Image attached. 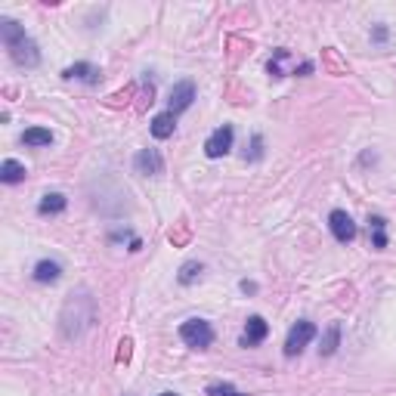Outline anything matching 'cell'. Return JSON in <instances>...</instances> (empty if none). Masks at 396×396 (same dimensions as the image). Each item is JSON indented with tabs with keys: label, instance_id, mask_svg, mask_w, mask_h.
<instances>
[{
	"label": "cell",
	"instance_id": "obj_1",
	"mask_svg": "<svg viewBox=\"0 0 396 396\" xmlns=\"http://www.w3.org/2000/svg\"><path fill=\"white\" fill-rule=\"evenodd\" d=\"M0 37H3V47L10 50V59L22 68H34L41 62V50L37 43L25 34V28L16 22V19L3 16L0 19Z\"/></svg>",
	"mask_w": 396,
	"mask_h": 396
},
{
	"label": "cell",
	"instance_id": "obj_2",
	"mask_svg": "<svg viewBox=\"0 0 396 396\" xmlns=\"http://www.w3.org/2000/svg\"><path fill=\"white\" fill-rule=\"evenodd\" d=\"M59 322H62V338L78 340L80 334L93 325V300H90V294H87V291H74V294H68Z\"/></svg>",
	"mask_w": 396,
	"mask_h": 396
},
{
	"label": "cell",
	"instance_id": "obj_3",
	"mask_svg": "<svg viewBox=\"0 0 396 396\" xmlns=\"http://www.w3.org/2000/svg\"><path fill=\"white\" fill-rule=\"evenodd\" d=\"M179 338H183V344L192 346V350H208V346L214 344V328L204 319H186L183 325H179Z\"/></svg>",
	"mask_w": 396,
	"mask_h": 396
},
{
	"label": "cell",
	"instance_id": "obj_4",
	"mask_svg": "<svg viewBox=\"0 0 396 396\" xmlns=\"http://www.w3.org/2000/svg\"><path fill=\"white\" fill-rule=\"evenodd\" d=\"M319 334V328L313 325V322H307V319H300L294 328L288 331V338H285V356H297V353L303 350V346L309 344V340Z\"/></svg>",
	"mask_w": 396,
	"mask_h": 396
},
{
	"label": "cell",
	"instance_id": "obj_5",
	"mask_svg": "<svg viewBox=\"0 0 396 396\" xmlns=\"http://www.w3.org/2000/svg\"><path fill=\"white\" fill-rule=\"evenodd\" d=\"M133 170L142 177H161L164 173V158H161L158 148H140L133 158Z\"/></svg>",
	"mask_w": 396,
	"mask_h": 396
},
{
	"label": "cell",
	"instance_id": "obj_6",
	"mask_svg": "<svg viewBox=\"0 0 396 396\" xmlns=\"http://www.w3.org/2000/svg\"><path fill=\"white\" fill-rule=\"evenodd\" d=\"M232 140H235L232 127H229V124H223V127H217L214 133L204 140V155H208V158H223V155L232 148Z\"/></svg>",
	"mask_w": 396,
	"mask_h": 396
},
{
	"label": "cell",
	"instance_id": "obj_7",
	"mask_svg": "<svg viewBox=\"0 0 396 396\" xmlns=\"http://www.w3.org/2000/svg\"><path fill=\"white\" fill-rule=\"evenodd\" d=\"M195 102V84L192 80H177V84L170 87V99H167V111H186L189 105Z\"/></svg>",
	"mask_w": 396,
	"mask_h": 396
},
{
	"label": "cell",
	"instance_id": "obj_8",
	"mask_svg": "<svg viewBox=\"0 0 396 396\" xmlns=\"http://www.w3.org/2000/svg\"><path fill=\"white\" fill-rule=\"evenodd\" d=\"M328 226H331V235L340 241V245H346V241L356 239V223H353V217L346 214V210H331Z\"/></svg>",
	"mask_w": 396,
	"mask_h": 396
},
{
	"label": "cell",
	"instance_id": "obj_9",
	"mask_svg": "<svg viewBox=\"0 0 396 396\" xmlns=\"http://www.w3.org/2000/svg\"><path fill=\"white\" fill-rule=\"evenodd\" d=\"M266 334H270V325H266L260 316H251L245 325V331H241V346H257L266 340Z\"/></svg>",
	"mask_w": 396,
	"mask_h": 396
},
{
	"label": "cell",
	"instance_id": "obj_10",
	"mask_svg": "<svg viewBox=\"0 0 396 396\" xmlns=\"http://www.w3.org/2000/svg\"><path fill=\"white\" fill-rule=\"evenodd\" d=\"M65 80H84V84H99V68L90 65V62H74L62 72Z\"/></svg>",
	"mask_w": 396,
	"mask_h": 396
},
{
	"label": "cell",
	"instance_id": "obj_11",
	"mask_svg": "<svg viewBox=\"0 0 396 396\" xmlns=\"http://www.w3.org/2000/svg\"><path fill=\"white\" fill-rule=\"evenodd\" d=\"M173 130H177V115H173V111H161V115L152 118L155 140H167V136H173Z\"/></svg>",
	"mask_w": 396,
	"mask_h": 396
},
{
	"label": "cell",
	"instance_id": "obj_12",
	"mask_svg": "<svg viewBox=\"0 0 396 396\" xmlns=\"http://www.w3.org/2000/svg\"><path fill=\"white\" fill-rule=\"evenodd\" d=\"M68 204V198L62 195V192H47V195L41 198V204H37V214L43 217H53V214H62Z\"/></svg>",
	"mask_w": 396,
	"mask_h": 396
},
{
	"label": "cell",
	"instance_id": "obj_13",
	"mask_svg": "<svg viewBox=\"0 0 396 396\" xmlns=\"http://www.w3.org/2000/svg\"><path fill=\"white\" fill-rule=\"evenodd\" d=\"M59 276H62V266L56 263V260H41V263L34 266V278L41 285H53V282H59Z\"/></svg>",
	"mask_w": 396,
	"mask_h": 396
},
{
	"label": "cell",
	"instance_id": "obj_14",
	"mask_svg": "<svg viewBox=\"0 0 396 396\" xmlns=\"http://www.w3.org/2000/svg\"><path fill=\"white\" fill-rule=\"evenodd\" d=\"M0 179H3V183H22L25 179V164H19L16 158H6L3 164H0Z\"/></svg>",
	"mask_w": 396,
	"mask_h": 396
},
{
	"label": "cell",
	"instance_id": "obj_15",
	"mask_svg": "<svg viewBox=\"0 0 396 396\" xmlns=\"http://www.w3.org/2000/svg\"><path fill=\"white\" fill-rule=\"evenodd\" d=\"M368 235H371V245L381 251V248H387V220L384 217H371L368 220Z\"/></svg>",
	"mask_w": 396,
	"mask_h": 396
},
{
	"label": "cell",
	"instance_id": "obj_16",
	"mask_svg": "<svg viewBox=\"0 0 396 396\" xmlns=\"http://www.w3.org/2000/svg\"><path fill=\"white\" fill-rule=\"evenodd\" d=\"M22 142H25V146L41 148V146H50V142H53V133H50L47 127H28L22 133Z\"/></svg>",
	"mask_w": 396,
	"mask_h": 396
},
{
	"label": "cell",
	"instance_id": "obj_17",
	"mask_svg": "<svg viewBox=\"0 0 396 396\" xmlns=\"http://www.w3.org/2000/svg\"><path fill=\"white\" fill-rule=\"evenodd\" d=\"M288 62H294L288 50H276V53H272V59H270V65H266V72H270L272 78H285V74H288V68H285Z\"/></svg>",
	"mask_w": 396,
	"mask_h": 396
},
{
	"label": "cell",
	"instance_id": "obj_18",
	"mask_svg": "<svg viewBox=\"0 0 396 396\" xmlns=\"http://www.w3.org/2000/svg\"><path fill=\"white\" fill-rule=\"evenodd\" d=\"M201 270H204V266L198 263V260H189V263H183V266H179V276H177L179 285H192L198 276H201Z\"/></svg>",
	"mask_w": 396,
	"mask_h": 396
},
{
	"label": "cell",
	"instance_id": "obj_19",
	"mask_svg": "<svg viewBox=\"0 0 396 396\" xmlns=\"http://www.w3.org/2000/svg\"><path fill=\"white\" fill-rule=\"evenodd\" d=\"M338 344H340V325H331L328 328V334H325V340H322V356H331L334 350H338Z\"/></svg>",
	"mask_w": 396,
	"mask_h": 396
},
{
	"label": "cell",
	"instance_id": "obj_20",
	"mask_svg": "<svg viewBox=\"0 0 396 396\" xmlns=\"http://www.w3.org/2000/svg\"><path fill=\"white\" fill-rule=\"evenodd\" d=\"M208 396H245L232 387V384H210L208 387Z\"/></svg>",
	"mask_w": 396,
	"mask_h": 396
},
{
	"label": "cell",
	"instance_id": "obj_21",
	"mask_svg": "<svg viewBox=\"0 0 396 396\" xmlns=\"http://www.w3.org/2000/svg\"><path fill=\"white\" fill-rule=\"evenodd\" d=\"M130 346H133V340H130V338H124L121 340V344H118V362H127V359H130Z\"/></svg>",
	"mask_w": 396,
	"mask_h": 396
},
{
	"label": "cell",
	"instance_id": "obj_22",
	"mask_svg": "<svg viewBox=\"0 0 396 396\" xmlns=\"http://www.w3.org/2000/svg\"><path fill=\"white\" fill-rule=\"evenodd\" d=\"M241 291H245V294H254V291H257V285H254V282H241Z\"/></svg>",
	"mask_w": 396,
	"mask_h": 396
},
{
	"label": "cell",
	"instance_id": "obj_23",
	"mask_svg": "<svg viewBox=\"0 0 396 396\" xmlns=\"http://www.w3.org/2000/svg\"><path fill=\"white\" fill-rule=\"evenodd\" d=\"M375 41H387V28H375Z\"/></svg>",
	"mask_w": 396,
	"mask_h": 396
},
{
	"label": "cell",
	"instance_id": "obj_24",
	"mask_svg": "<svg viewBox=\"0 0 396 396\" xmlns=\"http://www.w3.org/2000/svg\"><path fill=\"white\" fill-rule=\"evenodd\" d=\"M158 396H179V393H158Z\"/></svg>",
	"mask_w": 396,
	"mask_h": 396
}]
</instances>
